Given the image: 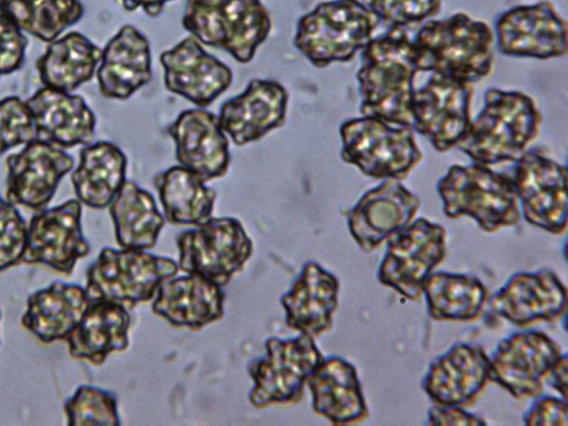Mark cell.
<instances>
[{
	"label": "cell",
	"mask_w": 568,
	"mask_h": 426,
	"mask_svg": "<svg viewBox=\"0 0 568 426\" xmlns=\"http://www.w3.org/2000/svg\"><path fill=\"white\" fill-rule=\"evenodd\" d=\"M339 136L342 160L373 179L400 181L423 159L412 128L376 116L362 115L344 121Z\"/></svg>",
	"instance_id": "obj_7"
},
{
	"label": "cell",
	"mask_w": 568,
	"mask_h": 426,
	"mask_svg": "<svg viewBox=\"0 0 568 426\" xmlns=\"http://www.w3.org/2000/svg\"><path fill=\"white\" fill-rule=\"evenodd\" d=\"M36 139L34 121L27 101L17 95L0 100V155Z\"/></svg>",
	"instance_id": "obj_39"
},
{
	"label": "cell",
	"mask_w": 568,
	"mask_h": 426,
	"mask_svg": "<svg viewBox=\"0 0 568 426\" xmlns=\"http://www.w3.org/2000/svg\"><path fill=\"white\" fill-rule=\"evenodd\" d=\"M160 63L165 89L196 108L210 106L233 81L230 67L192 36L162 51Z\"/></svg>",
	"instance_id": "obj_17"
},
{
	"label": "cell",
	"mask_w": 568,
	"mask_h": 426,
	"mask_svg": "<svg viewBox=\"0 0 568 426\" xmlns=\"http://www.w3.org/2000/svg\"><path fill=\"white\" fill-rule=\"evenodd\" d=\"M471 83L430 74L412 98V129L438 152H448L464 138L471 121Z\"/></svg>",
	"instance_id": "obj_13"
},
{
	"label": "cell",
	"mask_w": 568,
	"mask_h": 426,
	"mask_svg": "<svg viewBox=\"0 0 568 426\" xmlns=\"http://www.w3.org/2000/svg\"><path fill=\"white\" fill-rule=\"evenodd\" d=\"M224 298L222 286L204 276H173L158 288L152 312L172 326L197 331L222 318Z\"/></svg>",
	"instance_id": "obj_27"
},
{
	"label": "cell",
	"mask_w": 568,
	"mask_h": 426,
	"mask_svg": "<svg viewBox=\"0 0 568 426\" xmlns=\"http://www.w3.org/2000/svg\"><path fill=\"white\" fill-rule=\"evenodd\" d=\"M428 315L437 322H470L488 302L485 284L475 275L432 272L423 286Z\"/></svg>",
	"instance_id": "obj_34"
},
{
	"label": "cell",
	"mask_w": 568,
	"mask_h": 426,
	"mask_svg": "<svg viewBox=\"0 0 568 426\" xmlns=\"http://www.w3.org/2000/svg\"><path fill=\"white\" fill-rule=\"evenodd\" d=\"M385 28H409L436 17L442 0H362Z\"/></svg>",
	"instance_id": "obj_38"
},
{
	"label": "cell",
	"mask_w": 568,
	"mask_h": 426,
	"mask_svg": "<svg viewBox=\"0 0 568 426\" xmlns=\"http://www.w3.org/2000/svg\"><path fill=\"white\" fill-rule=\"evenodd\" d=\"M166 133L174 142L180 165L205 182L226 175L231 163L230 143L217 114L203 108L184 110L168 126Z\"/></svg>",
	"instance_id": "obj_23"
},
{
	"label": "cell",
	"mask_w": 568,
	"mask_h": 426,
	"mask_svg": "<svg viewBox=\"0 0 568 426\" xmlns=\"http://www.w3.org/2000/svg\"><path fill=\"white\" fill-rule=\"evenodd\" d=\"M490 382L489 356L478 345L456 342L428 365L424 393L436 405L473 406Z\"/></svg>",
	"instance_id": "obj_21"
},
{
	"label": "cell",
	"mask_w": 568,
	"mask_h": 426,
	"mask_svg": "<svg viewBox=\"0 0 568 426\" xmlns=\"http://www.w3.org/2000/svg\"><path fill=\"white\" fill-rule=\"evenodd\" d=\"M128 158L120 146L100 140L84 145L71 182L77 199L91 209L109 207L126 181Z\"/></svg>",
	"instance_id": "obj_31"
},
{
	"label": "cell",
	"mask_w": 568,
	"mask_h": 426,
	"mask_svg": "<svg viewBox=\"0 0 568 426\" xmlns=\"http://www.w3.org/2000/svg\"><path fill=\"white\" fill-rule=\"evenodd\" d=\"M381 24L359 0L320 2L303 14L295 29V49L315 68L349 62L373 38Z\"/></svg>",
	"instance_id": "obj_4"
},
{
	"label": "cell",
	"mask_w": 568,
	"mask_h": 426,
	"mask_svg": "<svg viewBox=\"0 0 568 426\" xmlns=\"http://www.w3.org/2000/svg\"><path fill=\"white\" fill-rule=\"evenodd\" d=\"M567 372L568 358L567 354L562 352L554 362L546 378H548L549 385L564 398H567Z\"/></svg>",
	"instance_id": "obj_44"
},
{
	"label": "cell",
	"mask_w": 568,
	"mask_h": 426,
	"mask_svg": "<svg viewBox=\"0 0 568 426\" xmlns=\"http://www.w3.org/2000/svg\"><path fill=\"white\" fill-rule=\"evenodd\" d=\"M130 323L131 316L123 306L90 298L82 318L65 338L70 356L102 365L110 354L129 347Z\"/></svg>",
	"instance_id": "obj_30"
},
{
	"label": "cell",
	"mask_w": 568,
	"mask_h": 426,
	"mask_svg": "<svg viewBox=\"0 0 568 426\" xmlns=\"http://www.w3.org/2000/svg\"><path fill=\"white\" fill-rule=\"evenodd\" d=\"M179 268L199 274L220 286L229 284L253 252L242 223L231 216L210 217L176 236Z\"/></svg>",
	"instance_id": "obj_10"
},
{
	"label": "cell",
	"mask_w": 568,
	"mask_h": 426,
	"mask_svg": "<svg viewBox=\"0 0 568 426\" xmlns=\"http://www.w3.org/2000/svg\"><path fill=\"white\" fill-rule=\"evenodd\" d=\"M125 11H135L141 9L145 14L151 18L159 17L164 7L174 0H114Z\"/></svg>",
	"instance_id": "obj_45"
},
{
	"label": "cell",
	"mask_w": 568,
	"mask_h": 426,
	"mask_svg": "<svg viewBox=\"0 0 568 426\" xmlns=\"http://www.w3.org/2000/svg\"><path fill=\"white\" fill-rule=\"evenodd\" d=\"M447 217H473L485 232H496L520 221L518 200L509 174L480 164L449 166L437 182Z\"/></svg>",
	"instance_id": "obj_5"
},
{
	"label": "cell",
	"mask_w": 568,
	"mask_h": 426,
	"mask_svg": "<svg viewBox=\"0 0 568 426\" xmlns=\"http://www.w3.org/2000/svg\"><path fill=\"white\" fill-rule=\"evenodd\" d=\"M63 409L69 426L121 424L116 395L97 386H79L65 400Z\"/></svg>",
	"instance_id": "obj_37"
},
{
	"label": "cell",
	"mask_w": 568,
	"mask_h": 426,
	"mask_svg": "<svg viewBox=\"0 0 568 426\" xmlns=\"http://www.w3.org/2000/svg\"><path fill=\"white\" fill-rule=\"evenodd\" d=\"M567 22L552 2L518 4L495 21L498 51L507 57L549 60L567 53Z\"/></svg>",
	"instance_id": "obj_15"
},
{
	"label": "cell",
	"mask_w": 568,
	"mask_h": 426,
	"mask_svg": "<svg viewBox=\"0 0 568 426\" xmlns=\"http://www.w3.org/2000/svg\"><path fill=\"white\" fill-rule=\"evenodd\" d=\"M524 219L551 234L567 229V170L539 150H527L509 174Z\"/></svg>",
	"instance_id": "obj_12"
},
{
	"label": "cell",
	"mask_w": 568,
	"mask_h": 426,
	"mask_svg": "<svg viewBox=\"0 0 568 426\" xmlns=\"http://www.w3.org/2000/svg\"><path fill=\"white\" fill-rule=\"evenodd\" d=\"M290 95L273 79H252L237 95L222 103L217 118L237 146L257 142L285 124Z\"/></svg>",
	"instance_id": "obj_22"
},
{
	"label": "cell",
	"mask_w": 568,
	"mask_h": 426,
	"mask_svg": "<svg viewBox=\"0 0 568 426\" xmlns=\"http://www.w3.org/2000/svg\"><path fill=\"white\" fill-rule=\"evenodd\" d=\"M28 225L16 205L0 196V272L22 262Z\"/></svg>",
	"instance_id": "obj_40"
},
{
	"label": "cell",
	"mask_w": 568,
	"mask_h": 426,
	"mask_svg": "<svg viewBox=\"0 0 568 426\" xmlns=\"http://www.w3.org/2000/svg\"><path fill=\"white\" fill-rule=\"evenodd\" d=\"M377 278L403 297L418 301L429 274L446 255V230L418 217L387 239Z\"/></svg>",
	"instance_id": "obj_11"
},
{
	"label": "cell",
	"mask_w": 568,
	"mask_h": 426,
	"mask_svg": "<svg viewBox=\"0 0 568 426\" xmlns=\"http://www.w3.org/2000/svg\"><path fill=\"white\" fill-rule=\"evenodd\" d=\"M26 101L37 140L63 150L94 141L97 118L81 95L42 87Z\"/></svg>",
	"instance_id": "obj_24"
},
{
	"label": "cell",
	"mask_w": 568,
	"mask_h": 426,
	"mask_svg": "<svg viewBox=\"0 0 568 426\" xmlns=\"http://www.w3.org/2000/svg\"><path fill=\"white\" fill-rule=\"evenodd\" d=\"M339 282L318 263H305L281 297L288 328L312 337L328 332L337 308Z\"/></svg>",
	"instance_id": "obj_26"
},
{
	"label": "cell",
	"mask_w": 568,
	"mask_h": 426,
	"mask_svg": "<svg viewBox=\"0 0 568 426\" xmlns=\"http://www.w3.org/2000/svg\"><path fill=\"white\" fill-rule=\"evenodd\" d=\"M323 359L312 336L300 334L290 339L267 338L265 354L247 366L253 381L250 404L263 409L298 403L308 377Z\"/></svg>",
	"instance_id": "obj_9"
},
{
	"label": "cell",
	"mask_w": 568,
	"mask_h": 426,
	"mask_svg": "<svg viewBox=\"0 0 568 426\" xmlns=\"http://www.w3.org/2000/svg\"><path fill=\"white\" fill-rule=\"evenodd\" d=\"M541 120L530 95L490 88L485 92L483 109L470 121L457 148L476 164L515 162L537 138Z\"/></svg>",
	"instance_id": "obj_2"
},
{
	"label": "cell",
	"mask_w": 568,
	"mask_h": 426,
	"mask_svg": "<svg viewBox=\"0 0 568 426\" xmlns=\"http://www.w3.org/2000/svg\"><path fill=\"white\" fill-rule=\"evenodd\" d=\"M6 196L14 205L41 211L60 181L72 171L73 158L63 149L34 139L6 160Z\"/></svg>",
	"instance_id": "obj_18"
},
{
	"label": "cell",
	"mask_w": 568,
	"mask_h": 426,
	"mask_svg": "<svg viewBox=\"0 0 568 426\" xmlns=\"http://www.w3.org/2000/svg\"><path fill=\"white\" fill-rule=\"evenodd\" d=\"M313 410L335 425L357 424L369 412L356 367L339 356L324 357L306 382Z\"/></svg>",
	"instance_id": "obj_28"
},
{
	"label": "cell",
	"mask_w": 568,
	"mask_h": 426,
	"mask_svg": "<svg viewBox=\"0 0 568 426\" xmlns=\"http://www.w3.org/2000/svg\"><path fill=\"white\" fill-rule=\"evenodd\" d=\"M427 425H486V420L459 406L434 404L427 412Z\"/></svg>",
	"instance_id": "obj_43"
},
{
	"label": "cell",
	"mask_w": 568,
	"mask_h": 426,
	"mask_svg": "<svg viewBox=\"0 0 568 426\" xmlns=\"http://www.w3.org/2000/svg\"><path fill=\"white\" fill-rule=\"evenodd\" d=\"M413 41L418 71L474 83L493 70V29L464 12L427 20Z\"/></svg>",
	"instance_id": "obj_3"
},
{
	"label": "cell",
	"mask_w": 568,
	"mask_h": 426,
	"mask_svg": "<svg viewBox=\"0 0 568 426\" xmlns=\"http://www.w3.org/2000/svg\"><path fill=\"white\" fill-rule=\"evenodd\" d=\"M361 51V67L356 73L361 114L412 128L414 79L419 71L408 30L387 29Z\"/></svg>",
	"instance_id": "obj_1"
},
{
	"label": "cell",
	"mask_w": 568,
	"mask_h": 426,
	"mask_svg": "<svg viewBox=\"0 0 568 426\" xmlns=\"http://www.w3.org/2000/svg\"><path fill=\"white\" fill-rule=\"evenodd\" d=\"M102 49L87 36L71 31L49 42L36 61L42 87L72 93L92 80Z\"/></svg>",
	"instance_id": "obj_32"
},
{
	"label": "cell",
	"mask_w": 568,
	"mask_h": 426,
	"mask_svg": "<svg viewBox=\"0 0 568 426\" xmlns=\"http://www.w3.org/2000/svg\"><path fill=\"white\" fill-rule=\"evenodd\" d=\"M153 183L169 223L197 226L211 217L216 192L195 172L173 165L158 173Z\"/></svg>",
	"instance_id": "obj_33"
},
{
	"label": "cell",
	"mask_w": 568,
	"mask_h": 426,
	"mask_svg": "<svg viewBox=\"0 0 568 426\" xmlns=\"http://www.w3.org/2000/svg\"><path fill=\"white\" fill-rule=\"evenodd\" d=\"M0 13L21 31L51 42L84 16L81 0H0Z\"/></svg>",
	"instance_id": "obj_36"
},
{
	"label": "cell",
	"mask_w": 568,
	"mask_h": 426,
	"mask_svg": "<svg viewBox=\"0 0 568 426\" xmlns=\"http://www.w3.org/2000/svg\"><path fill=\"white\" fill-rule=\"evenodd\" d=\"M89 303L85 287L55 281L28 296L21 324L44 344L65 339L82 318Z\"/></svg>",
	"instance_id": "obj_29"
},
{
	"label": "cell",
	"mask_w": 568,
	"mask_h": 426,
	"mask_svg": "<svg viewBox=\"0 0 568 426\" xmlns=\"http://www.w3.org/2000/svg\"><path fill=\"white\" fill-rule=\"evenodd\" d=\"M523 423L528 426H566L568 424L567 398L550 395L536 398L524 413Z\"/></svg>",
	"instance_id": "obj_42"
},
{
	"label": "cell",
	"mask_w": 568,
	"mask_h": 426,
	"mask_svg": "<svg viewBox=\"0 0 568 426\" xmlns=\"http://www.w3.org/2000/svg\"><path fill=\"white\" fill-rule=\"evenodd\" d=\"M95 74L104 98L130 99L152 80L148 38L132 24L122 26L102 49Z\"/></svg>",
	"instance_id": "obj_25"
},
{
	"label": "cell",
	"mask_w": 568,
	"mask_h": 426,
	"mask_svg": "<svg viewBox=\"0 0 568 426\" xmlns=\"http://www.w3.org/2000/svg\"><path fill=\"white\" fill-rule=\"evenodd\" d=\"M493 312L507 322L527 327L555 322L567 308V287L550 268L514 273L489 300Z\"/></svg>",
	"instance_id": "obj_19"
},
{
	"label": "cell",
	"mask_w": 568,
	"mask_h": 426,
	"mask_svg": "<svg viewBox=\"0 0 568 426\" xmlns=\"http://www.w3.org/2000/svg\"><path fill=\"white\" fill-rule=\"evenodd\" d=\"M178 271L179 265L169 257L106 246L87 270L85 290L91 300L110 301L131 311L150 301Z\"/></svg>",
	"instance_id": "obj_8"
},
{
	"label": "cell",
	"mask_w": 568,
	"mask_h": 426,
	"mask_svg": "<svg viewBox=\"0 0 568 426\" xmlns=\"http://www.w3.org/2000/svg\"><path fill=\"white\" fill-rule=\"evenodd\" d=\"M562 353L546 333L521 329L500 339L489 355L490 382L516 399L535 398L542 393L554 362Z\"/></svg>",
	"instance_id": "obj_14"
},
{
	"label": "cell",
	"mask_w": 568,
	"mask_h": 426,
	"mask_svg": "<svg viewBox=\"0 0 568 426\" xmlns=\"http://www.w3.org/2000/svg\"><path fill=\"white\" fill-rule=\"evenodd\" d=\"M109 211L121 248L145 251L156 244L164 226V216L149 191L126 180L109 205Z\"/></svg>",
	"instance_id": "obj_35"
},
{
	"label": "cell",
	"mask_w": 568,
	"mask_h": 426,
	"mask_svg": "<svg viewBox=\"0 0 568 426\" xmlns=\"http://www.w3.org/2000/svg\"><path fill=\"white\" fill-rule=\"evenodd\" d=\"M27 48L24 32L0 13V78L23 67Z\"/></svg>",
	"instance_id": "obj_41"
},
{
	"label": "cell",
	"mask_w": 568,
	"mask_h": 426,
	"mask_svg": "<svg viewBox=\"0 0 568 426\" xmlns=\"http://www.w3.org/2000/svg\"><path fill=\"white\" fill-rule=\"evenodd\" d=\"M419 207V197L399 181L384 180L347 212V227L362 251L373 252L413 222Z\"/></svg>",
	"instance_id": "obj_20"
},
{
	"label": "cell",
	"mask_w": 568,
	"mask_h": 426,
	"mask_svg": "<svg viewBox=\"0 0 568 426\" xmlns=\"http://www.w3.org/2000/svg\"><path fill=\"white\" fill-rule=\"evenodd\" d=\"M82 203L70 199L60 205L41 210L28 224L27 246L22 262L43 264L72 274L77 262L90 252L81 226Z\"/></svg>",
	"instance_id": "obj_16"
},
{
	"label": "cell",
	"mask_w": 568,
	"mask_h": 426,
	"mask_svg": "<svg viewBox=\"0 0 568 426\" xmlns=\"http://www.w3.org/2000/svg\"><path fill=\"white\" fill-rule=\"evenodd\" d=\"M182 26L202 44L246 64L267 39L272 20L261 0H186Z\"/></svg>",
	"instance_id": "obj_6"
},
{
	"label": "cell",
	"mask_w": 568,
	"mask_h": 426,
	"mask_svg": "<svg viewBox=\"0 0 568 426\" xmlns=\"http://www.w3.org/2000/svg\"><path fill=\"white\" fill-rule=\"evenodd\" d=\"M0 318H1V313H0Z\"/></svg>",
	"instance_id": "obj_46"
}]
</instances>
